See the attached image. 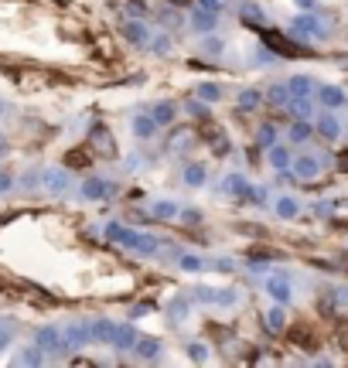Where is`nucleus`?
Wrapping results in <instances>:
<instances>
[{"label": "nucleus", "instance_id": "20e7f679", "mask_svg": "<svg viewBox=\"0 0 348 368\" xmlns=\"http://www.w3.org/2000/svg\"><path fill=\"white\" fill-rule=\"evenodd\" d=\"M290 174L301 181H314L321 174V154H297L290 164Z\"/></svg>", "mask_w": 348, "mask_h": 368}, {"label": "nucleus", "instance_id": "4468645a", "mask_svg": "<svg viewBox=\"0 0 348 368\" xmlns=\"http://www.w3.org/2000/svg\"><path fill=\"white\" fill-rule=\"evenodd\" d=\"M137 341H140V334H137V327H133L130 321H123V324L116 327V338H113V348H116V352H133V348H137Z\"/></svg>", "mask_w": 348, "mask_h": 368}, {"label": "nucleus", "instance_id": "7ed1b4c3", "mask_svg": "<svg viewBox=\"0 0 348 368\" xmlns=\"http://www.w3.org/2000/svg\"><path fill=\"white\" fill-rule=\"evenodd\" d=\"M263 290H266V297L273 300V303H290L294 300V283L287 279L283 273H273V276H266V283H263Z\"/></svg>", "mask_w": 348, "mask_h": 368}, {"label": "nucleus", "instance_id": "603ef678", "mask_svg": "<svg viewBox=\"0 0 348 368\" xmlns=\"http://www.w3.org/2000/svg\"><path fill=\"white\" fill-rule=\"evenodd\" d=\"M140 164H144V161H140V154H133V157H130L123 168H127V171H140Z\"/></svg>", "mask_w": 348, "mask_h": 368}, {"label": "nucleus", "instance_id": "de8ad7c7", "mask_svg": "<svg viewBox=\"0 0 348 368\" xmlns=\"http://www.w3.org/2000/svg\"><path fill=\"white\" fill-rule=\"evenodd\" d=\"M212 266H215V270H219V273H229V270H236V263H232V260H229V256H219V260H215V263H212Z\"/></svg>", "mask_w": 348, "mask_h": 368}, {"label": "nucleus", "instance_id": "cd10ccee", "mask_svg": "<svg viewBox=\"0 0 348 368\" xmlns=\"http://www.w3.org/2000/svg\"><path fill=\"white\" fill-rule=\"evenodd\" d=\"M151 113H154V119H157L161 126H171L174 116H177V106H174V102H154Z\"/></svg>", "mask_w": 348, "mask_h": 368}, {"label": "nucleus", "instance_id": "423d86ee", "mask_svg": "<svg viewBox=\"0 0 348 368\" xmlns=\"http://www.w3.org/2000/svg\"><path fill=\"white\" fill-rule=\"evenodd\" d=\"M62 338H65V352H76V348H86L89 341H92V331H89V321H72V324H65V331H62Z\"/></svg>", "mask_w": 348, "mask_h": 368}, {"label": "nucleus", "instance_id": "49530a36", "mask_svg": "<svg viewBox=\"0 0 348 368\" xmlns=\"http://www.w3.org/2000/svg\"><path fill=\"white\" fill-rule=\"evenodd\" d=\"M102 232H106V239H113V242H116V239H120V232H123V225H120V222H106V229H102Z\"/></svg>", "mask_w": 348, "mask_h": 368}, {"label": "nucleus", "instance_id": "9b49d317", "mask_svg": "<svg viewBox=\"0 0 348 368\" xmlns=\"http://www.w3.org/2000/svg\"><path fill=\"white\" fill-rule=\"evenodd\" d=\"M266 164H270V171H276V174L290 171V164H294V154H290V147H283V143H273V147H266Z\"/></svg>", "mask_w": 348, "mask_h": 368}, {"label": "nucleus", "instance_id": "c756f323", "mask_svg": "<svg viewBox=\"0 0 348 368\" xmlns=\"http://www.w3.org/2000/svg\"><path fill=\"white\" fill-rule=\"evenodd\" d=\"M177 211H181V208H177V201H171V198H164V201H157V205H154V211H151V215H154L157 222H171V218L177 215Z\"/></svg>", "mask_w": 348, "mask_h": 368}, {"label": "nucleus", "instance_id": "c03bdc74", "mask_svg": "<svg viewBox=\"0 0 348 368\" xmlns=\"http://www.w3.org/2000/svg\"><path fill=\"white\" fill-rule=\"evenodd\" d=\"M195 3H198L202 10H212V14H222V7H226L222 0H195Z\"/></svg>", "mask_w": 348, "mask_h": 368}, {"label": "nucleus", "instance_id": "f704fd0d", "mask_svg": "<svg viewBox=\"0 0 348 368\" xmlns=\"http://www.w3.org/2000/svg\"><path fill=\"white\" fill-rule=\"evenodd\" d=\"M257 143H260L263 150L276 143V126H273V123H263L260 130H257Z\"/></svg>", "mask_w": 348, "mask_h": 368}, {"label": "nucleus", "instance_id": "aec40b11", "mask_svg": "<svg viewBox=\"0 0 348 368\" xmlns=\"http://www.w3.org/2000/svg\"><path fill=\"white\" fill-rule=\"evenodd\" d=\"M314 130H318V137H325V140H338V137H342V123H338L331 113H321L318 123H314Z\"/></svg>", "mask_w": 348, "mask_h": 368}, {"label": "nucleus", "instance_id": "dca6fc26", "mask_svg": "<svg viewBox=\"0 0 348 368\" xmlns=\"http://www.w3.org/2000/svg\"><path fill=\"white\" fill-rule=\"evenodd\" d=\"M133 355H137L140 362H161L164 345H161L157 338H140V341H137V348H133Z\"/></svg>", "mask_w": 348, "mask_h": 368}, {"label": "nucleus", "instance_id": "0eeeda50", "mask_svg": "<svg viewBox=\"0 0 348 368\" xmlns=\"http://www.w3.org/2000/svg\"><path fill=\"white\" fill-rule=\"evenodd\" d=\"M41 184H45V191L48 194H65L69 191V184H72V174L65 171V168H48V171H41Z\"/></svg>", "mask_w": 348, "mask_h": 368}, {"label": "nucleus", "instance_id": "5fc2aeb1", "mask_svg": "<svg viewBox=\"0 0 348 368\" xmlns=\"http://www.w3.org/2000/svg\"><path fill=\"white\" fill-rule=\"evenodd\" d=\"M294 7H301V10H314V0H294Z\"/></svg>", "mask_w": 348, "mask_h": 368}, {"label": "nucleus", "instance_id": "412c9836", "mask_svg": "<svg viewBox=\"0 0 348 368\" xmlns=\"http://www.w3.org/2000/svg\"><path fill=\"white\" fill-rule=\"evenodd\" d=\"M273 211H276V218L294 222V218H297V211H301V201H297L294 194H280V198H276V205H273Z\"/></svg>", "mask_w": 348, "mask_h": 368}, {"label": "nucleus", "instance_id": "9d476101", "mask_svg": "<svg viewBox=\"0 0 348 368\" xmlns=\"http://www.w3.org/2000/svg\"><path fill=\"white\" fill-rule=\"evenodd\" d=\"M130 130H133V137H137V140H154V137H157V130H161V123L154 119V113H137V116H133V123H130Z\"/></svg>", "mask_w": 348, "mask_h": 368}, {"label": "nucleus", "instance_id": "bb28decb", "mask_svg": "<svg viewBox=\"0 0 348 368\" xmlns=\"http://www.w3.org/2000/svg\"><path fill=\"white\" fill-rule=\"evenodd\" d=\"M318 99H321L328 109H338V106H345V92L338 89V86H321V89H318Z\"/></svg>", "mask_w": 348, "mask_h": 368}, {"label": "nucleus", "instance_id": "1a4fd4ad", "mask_svg": "<svg viewBox=\"0 0 348 368\" xmlns=\"http://www.w3.org/2000/svg\"><path fill=\"white\" fill-rule=\"evenodd\" d=\"M215 24H219V14L202 10L198 3L191 7V14H188V27H191V31H198V34H212V31H215Z\"/></svg>", "mask_w": 348, "mask_h": 368}, {"label": "nucleus", "instance_id": "58836bf2", "mask_svg": "<svg viewBox=\"0 0 348 368\" xmlns=\"http://www.w3.org/2000/svg\"><path fill=\"white\" fill-rule=\"evenodd\" d=\"M239 303V290H219V300H215V307H236Z\"/></svg>", "mask_w": 348, "mask_h": 368}, {"label": "nucleus", "instance_id": "b1692460", "mask_svg": "<svg viewBox=\"0 0 348 368\" xmlns=\"http://www.w3.org/2000/svg\"><path fill=\"white\" fill-rule=\"evenodd\" d=\"M314 133H318V130H314V126H311L307 119H294V123H290V130H287L290 143H307V140H311Z\"/></svg>", "mask_w": 348, "mask_h": 368}, {"label": "nucleus", "instance_id": "ea45409f", "mask_svg": "<svg viewBox=\"0 0 348 368\" xmlns=\"http://www.w3.org/2000/svg\"><path fill=\"white\" fill-rule=\"evenodd\" d=\"M184 113H188V116H195V119H205V116H208V102H205V99H202V102H188V106H184Z\"/></svg>", "mask_w": 348, "mask_h": 368}, {"label": "nucleus", "instance_id": "f03ea898", "mask_svg": "<svg viewBox=\"0 0 348 368\" xmlns=\"http://www.w3.org/2000/svg\"><path fill=\"white\" fill-rule=\"evenodd\" d=\"M290 31H294L297 38H328V27H325V24H321L311 10H301V14L294 17Z\"/></svg>", "mask_w": 348, "mask_h": 368}, {"label": "nucleus", "instance_id": "f8f14e48", "mask_svg": "<svg viewBox=\"0 0 348 368\" xmlns=\"http://www.w3.org/2000/svg\"><path fill=\"white\" fill-rule=\"evenodd\" d=\"M79 194H83L86 201H106V198L113 194V184L102 181V178H86V181L79 184Z\"/></svg>", "mask_w": 348, "mask_h": 368}, {"label": "nucleus", "instance_id": "f257e3e1", "mask_svg": "<svg viewBox=\"0 0 348 368\" xmlns=\"http://www.w3.org/2000/svg\"><path fill=\"white\" fill-rule=\"evenodd\" d=\"M116 242H120L123 249L137 253V256H157V249H161V239H157V235L140 232V229H127V225H123V232H120Z\"/></svg>", "mask_w": 348, "mask_h": 368}, {"label": "nucleus", "instance_id": "4d7b16f0", "mask_svg": "<svg viewBox=\"0 0 348 368\" xmlns=\"http://www.w3.org/2000/svg\"><path fill=\"white\" fill-rule=\"evenodd\" d=\"M3 150H7V137H3V130H0V157H3Z\"/></svg>", "mask_w": 348, "mask_h": 368}, {"label": "nucleus", "instance_id": "a19ab883", "mask_svg": "<svg viewBox=\"0 0 348 368\" xmlns=\"http://www.w3.org/2000/svg\"><path fill=\"white\" fill-rule=\"evenodd\" d=\"M161 24H164V27H177V24H181V14L171 10V7H164V10H161Z\"/></svg>", "mask_w": 348, "mask_h": 368}, {"label": "nucleus", "instance_id": "5701e85b", "mask_svg": "<svg viewBox=\"0 0 348 368\" xmlns=\"http://www.w3.org/2000/svg\"><path fill=\"white\" fill-rule=\"evenodd\" d=\"M290 95H294V92H290L287 82H273V86L266 89V102H270V106H276V109H287Z\"/></svg>", "mask_w": 348, "mask_h": 368}, {"label": "nucleus", "instance_id": "13d9d810", "mask_svg": "<svg viewBox=\"0 0 348 368\" xmlns=\"http://www.w3.org/2000/svg\"><path fill=\"white\" fill-rule=\"evenodd\" d=\"M3 113H7V102H3V99H0V116H3Z\"/></svg>", "mask_w": 348, "mask_h": 368}, {"label": "nucleus", "instance_id": "473e14b6", "mask_svg": "<svg viewBox=\"0 0 348 368\" xmlns=\"http://www.w3.org/2000/svg\"><path fill=\"white\" fill-rule=\"evenodd\" d=\"M188 358H191L195 365H208V358H212V355H208V345H205V341H191V345H188Z\"/></svg>", "mask_w": 348, "mask_h": 368}, {"label": "nucleus", "instance_id": "c85d7f7f", "mask_svg": "<svg viewBox=\"0 0 348 368\" xmlns=\"http://www.w3.org/2000/svg\"><path fill=\"white\" fill-rule=\"evenodd\" d=\"M177 270H181V273H202V270H205V260L195 256V253H181V256H177Z\"/></svg>", "mask_w": 348, "mask_h": 368}, {"label": "nucleus", "instance_id": "393cba45", "mask_svg": "<svg viewBox=\"0 0 348 368\" xmlns=\"http://www.w3.org/2000/svg\"><path fill=\"white\" fill-rule=\"evenodd\" d=\"M287 109L294 113V119H307V116H311V109H314V102H311V95H290Z\"/></svg>", "mask_w": 348, "mask_h": 368}, {"label": "nucleus", "instance_id": "864d4df0", "mask_svg": "<svg viewBox=\"0 0 348 368\" xmlns=\"http://www.w3.org/2000/svg\"><path fill=\"white\" fill-rule=\"evenodd\" d=\"M10 338H14V334H10V331H7V327H0V352H3V348H7V345H10Z\"/></svg>", "mask_w": 348, "mask_h": 368}, {"label": "nucleus", "instance_id": "7c9ffc66", "mask_svg": "<svg viewBox=\"0 0 348 368\" xmlns=\"http://www.w3.org/2000/svg\"><path fill=\"white\" fill-rule=\"evenodd\" d=\"M222 51H226V41H222V38H215V31H212V34H205V41H202V55L219 58Z\"/></svg>", "mask_w": 348, "mask_h": 368}, {"label": "nucleus", "instance_id": "2eb2a0df", "mask_svg": "<svg viewBox=\"0 0 348 368\" xmlns=\"http://www.w3.org/2000/svg\"><path fill=\"white\" fill-rule=\"evenodd\" d=\"M120 31H123V38H127L130 45H151V31H147L144 21H123Z\"/></svg>", "mask_w": 348, "mask_h": 368}, {"label": "nucleus", "instance_id": "79ce46f5", "mask_svg": "<svg viewBox=\"0 0 348 368\" xmlns=\"http://www.w3.org/2000/svg\"><path fill=\"white\" fill-rule=\"evenodd\" d=\"M188 143H191V133H188V130H181V133H174L171 137V143H168V147H171V150H181V147H188Z\"/></svg>", "mask_w": 348, "mask_h": 368}, {"label": "nucleus", "instance_id": "e433bc0d", "mask_svg": "<svg viewBox=\"0 0 348 368\" xmlns=\"http://www.w3.org/2000/svg\"><path fill=\"white\" fill-rule=\"evenodd\" d=\"M154 55H168L171 51V34H151V45H147Z\"/></svg>", "mask_w": 348, "mask_h": 368}, {"label": "nucleus", "instance_id": "72a5a7b5", "mask_svg": "<svg viewBox=\"0 0 348 368\" xmlns=\"http://www.w3.org/2000/svg\"><path fill=\"white\" fill-rule=\"evenodd\" d=\"M287 86H290V92H294V95H311V92H314V82H311V76H294V79H290Z\"/></svg>", "mask_w": 348, "mask_h": 368}, {"label": "nucleus", "instance_id": "09e8293b", "mask_svg": "<svg viewBox=\"0 0 348 368\" xmlns=\"http://www.w3.org/2000/svg\"><path fill=\"white\" fill-rule=\"evenodd\" d=\"M10 187H14V178H10L7 171H0V194H7Z\"/></svg>", "mask_w": 348, "mask_h": 368}, {"label": "nucleus", "instance_id": "a878e982", "mask_svg": "<svg viewBox=\"0 0 348 368\" xmlns=\"http://www.w3.org/2000/svg\"><path fill=\"white\" fill-rule=\"evenodd\" d=\"M239 21H246V24H263V21H266V14H263L260 3L243 0V3H239Z\"/></svg>", "mask_w": 348, "mask_h": 368}, {"label": "nucleus", "instance_id": "6ab92c4d", "mask_svg": "<svg viewBox=\"0 0 348 368\" xmlns=\"http://www.w3.org/2000/svg\"><path fill=\"white\" fill-rule=\"evenodd\" d=\"M168 317H171V324H181V321H188V310H191V297H184V293H177L168 300Z\"/></svg>", "mask_w": 348, "mask_h": 368}, {"label": "nucleus", "instance_id": "a18cd8bd", "mask_svg": "<svg viewBox=\"0 0 348 368\" xmlns=\"http://www.w3.org/2000/svg\"><path fill=\"white\" fill-rule=\"evenodd\" d=\"M335 307H338V310H348V286H338V290H335Z\"/></svg>", "mask_w": 348, "mask_h": 368}, {"label": "nucleus", "instance_id": "39448f33", "mask_svg": "<svg viewBox=\"0 0 348 368\" xmlns=\"http://www.w3.org/2000/svg\"><path fill=\"white\" fill-rule=\"evenodd\" d=\"M34 345H38L45 355H58V352H65V338H62V331L52 327V324H45V327L34 331Z\"/></svg>", "mask_w": 348, "mask_h": 368}, {"label": "nucleus", "instance_id": "3c124183", "mask_svg": "<svg viewBox=\"0 0 348 368\" xmlns=\"http://www.w3.org/2000/svg\"><path fill=\"white\" fill-rule=\"evenodd\" d=\"M38 181H41V174H38V171H28V174L21 178V184H24V187H34Z\"/></svg>", "mask_w": 348, "mask_h": 368}, {"label": "nucleus", "instance_id": "ddd939ff", "mask_svg": "<svg viewBox=\"0 0 348 368\" xmlns=\"http://www.w3.org/2000/svg\"><path fill=\"white\" fill-rule=\"evenodd\" d=\"M116 321H109V317H92L89 321V331H92V341H99V345H113V338H116Z\"/></svg>", "mask_w": 348, "mask_h": 368}, {"label": "nucleus", "instance_id": "4c0bfd02", "mask_svg": "<svg viewBox=\"0 0 348 368\" xmlns=\"http://www.w3.org/2000/svg\"><path fill=\"white\" fill-rule=\"evenodd\" d=\"M191 300H195V303H215V300H219V290L198 286V290H191Z\"/></svg>", "mask_w": 348, "mask_h": 368}, {"label": "nucleus", "instance_id": "c9c22d12", "mask_svg": "<svg viewBox=\"0 0 348 368\" xmlns=\"http://www.w3.org/2000/svg\"><path fill=\"white\" fill-rule=\"evenodd\" d=\"M198 99L219 102V99H222V86H215V82H198Z\"/></svg>", "mask_w": 348, "mask_h": 368}, {"label": "nucleus", "instance_id": "bf43d9fd", "mask_svg": "<svg viewBox=\"0 0 348 368\" xmlns=\"http://www.w3.org/2000/svg\"><path fill=\"white\" fill-rule=\"evenodd\" d=\"M171 3H184V0H171Z\"/></svg>", "mask_w": 348, "mask_h": 368}, {"label": "nucleus", "instance_id": "8fccbe9b", "mask_svg": "<svg viewBox=\"0 0 348 368\" xmlns=\"http://www.w3.org/2000/svg\"><path fill=\"white\" fill-rule=\"evenodd\" d=\"M311 208H314V215H321V218H325V215L331 211V201H314Z\"/></svg>", "mask_w": 348, "mask_h": 368}, {"label": "nucleus", "instance_id": "2f4dec72", "mask_svg": "<svg viewBox=\"0 0 348 368\" xmlns=\"http://www.w3.org/2000/svg\"><path fill=\"white\" fill-rule=\"evenodd\" d=\"M17 365H45V352L34 345V348H24V352H17V358H14Z\"/></svg>", "mask_w": 348, "mask_h": 368}, {"label": "nucleus", "instance_id": "6e6d98bb", "mask_svg": "<svg viewBox=\"0 0 348 368\" xmlns=\"http://www.w3.org/2000/svg\"><path fill=\"white\" fill-rule=\"evenodd\" d=\"M144 314H147V307L140 303V307H133V310H130V321H133V317H144Z\"/></svg>", "mask_w": 348, "mask_h": 368}, {"label": "nucleus", "instance_id": "f3484780", "mask_svg": "<svg viewBox=\"0 0 348 368\" xmlns=\"http://www.w3.org/2000/svg\"><path fill=\"white\" fill-rule=\"evenodd\" d=\"M181 181L188 184V187H205V181H208V168H205L202 161H191V164H184Z\"/></svg>", "mask_w": 348, "mask_h": 368}, {"label": "nucleus", "instance_id": "37998d69", "mask_svg": "<svg viewBox=\"0 0 348 368\" xmlns=\"http://www.w3.org/2000/svg\"><path fill=\"white\" fill-rule=\"evenodd\" d=\"M181 222H184V225H198V222H202L198 208H181Z\"/></svg>", "mask_w": 348, "mask_h": 368}, {"label": "nucleus", "instance_id": "6e6552de", "mask_svg": "<svg viewBox=\"0 0 348 368\" xmlns=\"http://www.w3.org/2000/svg\"><path fill=\"white\" fill-rule=\"evenodd\" d=\"M222 194H229V198H250V194H253V184L246 181L243 171H229V174L222 178Z\"/></svg>", "mask_w": 348, "mask_h": 368}, {"label": "nucleus", "instance_id": "4be33fe9", "mask_svg": "<svg viewBox=\"0 0 348 368\" xmlns=\"http://www.w3.org/2000/svg\"><path fill=\"white\" fill-rule=\"evenodd\" d=\"M263 102H266V92H260V89H243L239 99H236L239 113H253V109H260Z\"/></svg>", "mask_w": 348, "mask_h": 368}, {"label": "nucleus", "instance_id": "a211bd4d", "mask_svg": "<svg viewBox=\"0 0 348 368\" xmlns=\"http://www.w3.org/2000/svg\"><path fill=\"white\" fill-rule=\"evenodd\" d=\"M263 327H266L270 334H280V331L287 327V310H283V303H273V307L263 314Z\"/></svg>", "mask_w": 348, "mask_h": 368}]
</instances>
